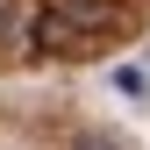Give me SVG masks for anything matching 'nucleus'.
Here are the masks:
<instances>
[{
    "label": "nucleus",
    "instance_id": "obj_2",
    "mask_svg": "<svg viewBox=\"0 0 150 150\" xmlns=\"http://www.w3.org/2000/svg\"><path fill=\"white\" fill-rule=\"evenodd\" d=\"M71 150H115V143H100V136H79V143H71Z\"/></svg>",
    "mask_w": 150,
    "mask_h": 150
},
{
    "label": "nucleus",
    "instance_id": "obj_1",
    "mask_svg": "<svg viewBox=\"0 0 150 150\" xmlns=\"http://www.w3.org/2000/svg\"><path fill=\"white\" fill-rule=\"evenodd\" d=\"M29 43H36V50H50V57H86V50H93V36L71 22L64 7H43V14L29 22Z\"/></svg>",
    "mask_w": 150,
    "mask_h": 150
}]
</instances>
